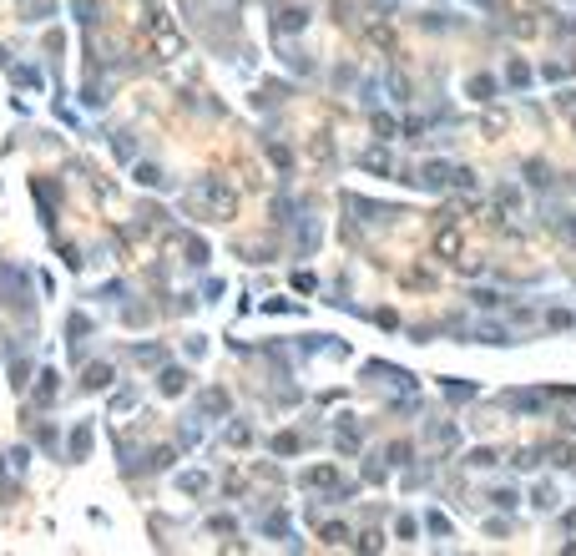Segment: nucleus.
Returning <instances> with one entry per match:
<instances>
[{
	"mask_svg": "<svg viewBox=\"0 0 576 556\" xmlns=\"http://www.w3.org/2000/svg\"><path fill=\"white\" fill-rule=\"evenodd\" d=\"M450 177H455L450 162H425V167H420V182H425V187H445Z\"/></svg>",
	"mask_w": 576,
	"mask_h": 556,
	"instance_id": "obj_1",
	"label": "nucleus"
},
{
	"mask_svg": "<svg viewBox=\"0 0 576 556\" xmlns=\"http://www.w3.org/2000/svg\"><path fill=\"white\" fill-rule=\"evenodd\" d=\"M299 26H309V11H283L278 16V31H299Z\"/></svg>",
	"mask_w": 576,
	"mask_h": 556,
	"instance_id": "obj_2",
	"label": "nucleus"
},
{
	"mask_svg": "<svg viewBox=\"0 0 576 556\" xmlns=\"http://www.w3.org/2000/svg\"><path fill=\"white\" fill-rule=\"evenodd\" d=\"M202 410H207V415H227V395H217V389H207V395H202Z\"/></svg>",
	"mask_w": 576,
	"mask_h": 556,
	"instance_id": "obj_3",
	"label": "nucleus"
},
{
	"mask_svg": "<svg viewBox=\"0 0 576 556\" xmlns=\"http://www.w3.org/2000/svg\"><path fill=\"white\" fill-rule=\"evenodd\" d=\"M182 384H187V374H182V369H162V389H167V395H178Z\"/></svg>",
	"mask_w": 576,
	"mask_h": 556,
	"instance_id": "obj_4",
	"label": "nucleus"
},
{
	"mask_svg": "<svg viewBox=\"0 0 576 556\" xmlns=\"http://www.w3.org/2000/svg\"><path fill=\"white\" fill-rule=\"evenodd\" d=\"M531 506H541V511H551V506H556V485H536V495H531Z\"/></svg>",
	"mask_w": 576,
	"mask_h": 556,
	"instance_id": "obj_5",
	"label": "nucleus"
},
{
	"mask_svg": "<svg viewBox=\"0 0 576 556\" xmlns=\"http://www.w3.org/2000/svg\"><path fill=\"white\" fill-rule=\"evenodd\" d=\"M86 384H91V389L111 384V369H106V364H91V369H86Z\"/></svg>",
	"mask_w": 576,
	"mask_h": 556,
	"instance_id": "obj_6",
	"label": "nucleus"
},
{
	"mask_svg": "<svg viewBox=\"0 0 576 556\" xmlns=\"http://www.w3.org/2000/svg\"><path fill=\"white\" fill-rule=\"evenodd\" d=\"M86 445H91V425H81V430L71 435V455H86Z\"/></svg>",
	"mask_w": 576,
	"mask_h": 556,
	"instance_id": "obj_7",
	"label": "nucleus"
},
{
	"mask_svg": "<svg viewBox=\"0 0 576 556\" xmlns=\"http://www.w3.org/2000/svg\"><path fill=\"white\" fill-rule=\"evenodd\" d=\"M334 480V465H319V470H309V485H329Z\"/></svg>",
	"mask_w": 576,
	"mask_h": 556,
	"instance_id": "obj_8",
	"label": "nucleus"
},
{
	"mask_svg": "<svg viewBox=\"0 0 576 556\" xmlns=\"http://www.w3.org/2000/svg\"><path fill=\"white\" fill-rule=\"evenodd\" d=\"M202 485H207V475H197V470H192V475H182V490H187V495H197Z\"/></svg>",
	"mask_w": 576,
	"mask_h": 556,
	"instance_id": "obj_9",
	"label": "nucleus"
},
{
	"mask_svg": "<svg viewBox=\"0 0 576 556\" xmlns=\"http://www.w3.org/2000/svg\"><path fill=\"white\" fill-rule=\"evenodd\" d=\"M137 177H142L147 187H162V173H157V167H137Z\"/></svg>",
	"mask_w": 576,
	"mask_h": 556,
	"instance_id": "obj_10",
	"label": "nucleus"
},
{
	"mask_svg": "<svg viewBox=\"0 0 576 556\" xmlns=\"http://www.w3.org/2000/svg\"><path fill=\"white\" fill-rule=\"evenodd\" d=\"M470 91H475V96H480V101H485V96H490V91H495V81H490V76H480V81H470Z\"/></svg>",
	"mask_w": 576,
	"mask_h": 556,
	"instance_id": "obj_11",
	"label": "nucleus"
}]
</instances>
